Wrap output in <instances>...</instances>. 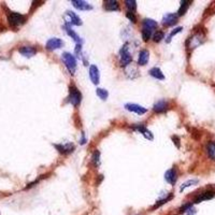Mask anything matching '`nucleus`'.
<instances>
[{
    "mask_svg": "<svg viewBox=\"0 0 215 215\" xmlns=\"http://www.w3.org/2000/svg\"><path fill=\"white\" fill-rule=\"evenodd\" d=\"M92 161L96 167H99V165H100V153H99V151L94 152V154L92 156Z\"/></svg>",
    "mask_w": 215,
    "mask_h": 215,
    "instance_id": "a878e982",
    "label": "nucleus"
},
{
    "mask_svg": "<svg viewBox=\"0 0 215 215\" xmlns=\"http://www.w3.org/2000/svg\"><path fill=\"white\" fill-rule=\"evenodd\" d=\"M19 52L25 57H32L34 55H36L37 50L32 46H22L21 49L19 50Z\"/></svg>",
    "mask_w": 215,
    "mask_h": 215,
    "instance_id": "2eb2a0df",
    "label": "nucleus"
},
{
    "mask_svg": "<svg viewBox=\"0 0 215 215\" xmlns=\"http://www.w3.org/2000/svg\"><path fill=\"white\" fill-rule=\"evenodd\" d=\"M214 195L215 194L213 191H204V193L200 194L196 199H195V203H199V202H202L204 200H210V199L213 198Z\"/></svg>",
    "mask_w": 215,
    "mask_h": 215,
    "instance_id": "f3484780",
    "label": "nucleus"
},
{
    "mask_svg": "<svg viewBox=\"0 0 215 215\" xmlns=\"http://www.w3.org/2000/svg\"><path fill=\"white\" fill-rule=\"evenodd\" d=\"M126 3V7H127L128 9V12H135L136 9H137V2L135 0H127V1H125Z\"/></svg>",
    "mask_w": 215,
    "mask_h": 215,
    "instance_id": "393cba45",
    "label": "nucleus"
},
{
    "mask_svg": "<svg viewBox=\"0 0 215 215\" xmlns=\"http://www.w3.org/2000/svg\"><path fill=\"white\" fill-rule=\"evenodd\" d=\"M178 14L173 13H168L163 17V25L164 26H172L178 22Z\"/></svg>",
    "mask_w": 215,
    "mask_h": 215,
    "instance_id": "9b49d317",
    "label": "nucleus"
},
{
    "mask_svg": "<svg viewBox=\"0 0 215 215\" xmlns=\"http://www.w3.org/2000/svg\"><path fill=\"white\" fill-rule=\"evenodd\" d=\"M120 55H121V65L124 66V67H125V66H128L131 62V60H132V57H131L130 53H129V51H128L127 44H125L122 47V50H121V52H120Z\"/></svg>",
    "mask_w": 215,
    "mask_h": 215,
    "instance_id": "20e7f679",
    "label": "nucleus"
},
{
    "mask_svg": "<svg viewBox=\"0 0 215 215\" xmlns=\"http://www.w3.org/2000/svg\"><path fill=\"white\" fill-rule=\"evenodd\" d=\"M89 78L94 84H98V83H99L100 73H99V69L97 68V66L92 65L89 67Z\"/></svg>",
    "mask_w": 215,
    "mask_h": 215,
    "instance_id": "9d476101",
    "label": "nucleus"
},
{
    "mask_svg": "<svg viewBox=\"0 0 215 215\" xmlns=\"http://www.w3.org/2000/svg\"><path fill=\"white\" fill-rule=\"evenodd\" d=\"M176 179H178V173L175 169H170L165 173V180L171 185H174L176 183Z\"/></svg>",
    "mask_w": 215,
    "mask_h": 215,
    "instance_id": "f8f14e48",
    "label": "nucleus"
},
{
    "mask_svg": "<svg viewBox=\"0 0 215 215\" xmlns=\"http://www.w3.org/2000/svg\"><path fill=\"white\" fill-rule=\"evenodd\" d=\"M189 3H191V1H187V0H184V1H181V8H180L179 10V16H182V15H184L186 13L187 9H188L189 7Z\"/></svg>",
    "mask_w": 215,
    "mask_h": 215,
    "instance_id": "5701e85b",
    "label": "nucleus"
},
{
    "mask_svg": "<svg viewBox=\"0 0 215 215\" xmlns=\"http://www.w3.org/2000/svg\"><path fill=\"white\" fill-rule=\"evenodd\" d=\"M172 139H173V141L174 140H175V144H176V146H178V148H180V143H179V139L178 138H176V137H173V138H172Z\"/></svg>",
    "mask_w": 215,
    "mask_h": 215,
    "instance_id": "473e14b6",
    "label": "nucleus"
},
{
    "mask_svg": "<svg viewBox=\"0 0 215 215\" xmlns=\"http://www.w3.org/2000/svg\"><path fill=\"white\" fill-rule=\"evenodd\" d=\"M148 58H150V53L146 50H142L139 53V57H138V65L139 66H145L148 62Z\"/></svg>",
    "mask_w": 215,
    "mask_h": 215,
    "instance_id": "4468645a",
    "label": "nucleus"
},
{
    "mask_svg": "<svg viewBox=\"0 0 215 215\" xmlns=\"http://www.w3.org/2000/svg\"><path fill=\"white\" fill-rule=\"evenodd\" d=\"M157 28V22H155L152 19H145L142 22V29L144 30H148V31L153 32L154 29Z\"/></svg>",
    "mask_w": 215,
    "mask_h": 215,
    "instance_id": "ddd939ff",
    "label": "nucleus"
},
{
    "mask_svg": "<svg viewBox=\"0 0 215 215\" xmlns=\"http://www.w3.org/2000/svg\"><path fill=\"white\" fill-rule=\"evenodd\" d=\"M197 183H198V180H189V181L185 182V183H184L183 185L181 186V188H180V191H183L184 189L186 188V187H189V186L196 185Z\"/></svg>",
    "mask_w": 215,
    "mask_h": 215,
    "instance_id": "bb28decb",
    "label": "nucleus"
},
{
    "mask_svg": "<svg viewBox=\"0 0 215 215\" xmlns=\"http://www.w3.org/2000/svg\"><path fill=\"white\" fill-rule=\"evenodd\" d=\"M191 203H186V204H184V206L181 207L180 212L183 213V212H186V211H188V210H191Z\"/></svg>",
    "mask_w": 215,
    "mask_h": 215,
    "instance_id": "7c9ffc66",
    "label": "nucleus"
},
{
    "mask_svg": "<svg viewBox=\"0 0 215 215\" xmlns=\"http://www.w3.org/2000/svg\"><path fill=\"white\" fill-rule=\"evenodd\" d=\"M8 22L12 27H19L26 22V17L16 12H10L8 13Z\"/></svg>",
    "mask_w": 215,
    "mask_h": 215,
    "instance_id": "f03ea898",
    "label": "nucleus"
},
{
    "mask_svg": "<svg viewBox=\"0 0 215 215\" xmlns=\"http://www.w3.org/2000/svg\"><path fill=\"white\" fill-rule=\"evenodd\" d=\"M105 9L108 11H118L120 6H118V2L115 0H107L105 1Z\"/></svg>",
    "mask_w": 215,
    "mask_h": 215,
    "instance_id": "a211bd4d",
    "label": "nucleus"
},
{
    "mask_svg": "<svg viewBox=\"0 0 215 215\" xmlns=\"http://www.w3.org/2000/svg\"><path fill=\"white\" fill-rule=\"evenodd\" d=\"M62 45H64L62 40L58 39V38H52V39H50L46 42V49L49 51H54V50L60 49Z\"/></svg>",
    "mask_w": 215,
    "mask_h": 215,
    "instance_id": "0eeeda50",
    "label": "nucleus"
},
{
    "mask_svg": "<svg viewBox=\"0 0 215 215\" xmlns=\"http://www.w3.org/2000/svg\"><path fill=\"white\" fill-rule=\"evenodd\" d=\"M96 94H97V96L100 98L101 100H105L109 97L108 90L102 89V88H97V89H96Z\"/></svg>",
    "mask_w": 215,
    "mask_h": 215,
    "instance_id": "b1692460",
    "label": "nucleus"
},
{
    "mask_svg": "<svg viewBox=\"0 0 215 215\" xmlns=\"http://www.w3.org/2000/svg\"><path fill=\"white\" fill-rule=\"evenodd\" d=\"M182 29H183V28H182V27H178V28H175V29L173 30V31H171V34L169 35L168 38H167V42H168V43L170 42V41H171V39H172V37H173V36H175L176 34H179V32L181 31Z\"/></svg>",
    "mask_w": 215,
    "mask_h": 215,
    "instance_id": "c85d7f7f",
    "label": "nucleus"
},
{
    "mask_svg": "<svg viewBox=\"0 0 215 215\" xmlns=\"http://www.w3.org/2000/svg\"><path fill=\"white\" fill-rule=\"evenodd\" d=\"M150 74L153 78L157 79V80H164V79H165V75H164V73L161 72V70L159 69V68H157V67L152 68V69L150 70Z\"/></svg>",
    "mask_w": 215,
    "mask_h": 215,
    "instance_id": "aec40b11",
    "label": "nucleus"
},
{
    "mask_svg": "<svg viewBox=\"0 0 215 215\" xmlns=\"http://www.w3.org/2000/svg\"><path fill=\"white\" fill-rule=\"evenodd\" d=\"M71 3L75 9L81 10V11H88V10L93 9V6H90L88 2L83 1V0H72Z\"/></svg>",
    "mask_w": 215,
    "mask_h": 215,
    "instance_id": "1a4fd4ad",
    "label": "nucleus"
},
{
    "mask_svg": "<svg viewBox=\"0 0 215 215\" xmlns=\"http://www.w3.org/2000/svg\"><path fill=\"white\" fill-rule=\"evenodd\" d=\"M62 59L65 62L66 68L68 69V71L71 73V74H74L75 69H77V59H75V57L73 56L71 53L66 52L62 54Z\"/></svg>",
    "mask_w": 215,
    "mask_h": 215,
    "instance_id": "f257e3e1",
    "label": "nucleus"
},
{
    "mask_svg": "<svg viewBox=\"0 0 215 215\" xmlns=\"http://www.w3.org/2000/svg\"><path fill=\"white\" fill-rule=\"evenodd\" d=\"M126 16H127L128 19H130V21L132 22V23H136L137 19H136V15H135V13H132V12H127V13H126Z\"/></svg>",
    "mask_w": 215,
    "mask_h": 215,
    "instance_id": "2f4dec72",
    "label": "nucleus"
},
{
    "mask_svg": "<svg viewBox=\"0 0 215 215\" xmlns=\"http://www.w3.org/2000/svg\"><path fill=\"white\" fill-rule=\"evenodd\" d=\"M132 129H133V130L139 131L140 133H142V135H143L144 137H145L146 139H148V140H153V139H154L153 133H152L151 131L145 127V126L142 125V124H138V125L133 126Z\"/></svg>",
    "mask_w": 215,
    "mask_h": 215,
    "instance_id": "6e6552de",
    "label": "nucleus"
},
{
    "mask_svg": "<svg viewBox=\"0 0 215 215\" xmlns=\"http://www.w3.org/2000/svg\"><path fill=\"white\" fill-rule=\"evenodd\" d=\"M69 101L74 107H78L82 101V94L75 86H70L69 88Z\"/></svg>",
    "mask_w": 215,
    "mask_h": 215,
    "instance_id": "7ed1b4c3",
    "label": "nucleus"
},
{
    "mask_svg": "<svg viewBox=\"0 0 215 215\" xmlns=\"http://www.w3.org/2000/svg\"><path fill=\"white\" fill-rule=\"evenodd\" d=\"M167 108H168V103H167L166 101H164V100H160V101H158V102H156L155 105H154L153 110L155 111L156 113H163V112H165V111L167 110Z\"/></svg>",
    "mask_w": 215,
    "mask_h": 215,
    "instance_id": "6ab92c4d",
    "label": "nucleus"
},
{
    "mask_svg": "<svg viewBox=\"0 0 215 215\" xmlns=\"http://www.w3.org/2000/svg\"><path fill=\"white\" fill-rule=\"evenodd\" d=\"M207 153L210 158L215 160V142H209L207 144Z\"/></svg>",
    "mask_w": 215,
    "mask_h": 215,
    "instance_id": "412c9836",
    "label": "nucleus"
},
{
    "mask_svg": "<svg viewBox=\"0 0 215 215\" xmlns=\"http://www.w3.org/2000/svg\"><path fill=\"white\" fill-rule=\"evenodd\" d=\"M66 31H67V34L69 35V36L71 37L72 39L74 40V41L78 43V44H80V45L82 44V42H83V41H82V39H81V38H80L79 36H78V35L75 34V32L73 31V30H72L71 28H70L69 26H67V27H66Z\"/></svg>",
    "mask_w": 215,
    "mask_h": 215,
    "instance_id": "4be33fe9",
    "label": "nucleus"
},
{
    "mask_svg": "<svg viewBox=\"0 0 215 215\" xmlns=\"http://www.w3.org/2000/svg\"><path fill=\"white\" fill-rule=\"evenodd\" d=\"M164 37H165V34H164L163 31H160V30H158L157 32H155V34H154L153 40L155 42H159V41H161V40L164 39Z\"/></svg>",
    "mask_w": 215,
    "mask_h": 215,
    "instance_id": "cd10ccee",
    "label": "nucleus"
},
{
    "mask_svg": "<svg viewBox=\"0 0 215 215\" xmlns=\"http://www.w3.org/2000/svg\"><path fill=\"white\" fill-rule=\"evenodd\" d=\"M125 108H126V110L136 113V114H139V115H142L144 113L148 112V109L142 107V105H137V103H127V105H125Z\"/></svg>",
    "mask_w": 215,
    "mask_h": 215,
    "instance_id": "39448f33",
    "label": "nucleus"
},
{
    "mask_svg": "<svg viewBox=\"0 0 215 215\" xmlns=\"http://www.w3.org/2000/svg\"><path fill=\"white\" fill-rule=\"evenodd\" d=\"M55 148H57L58 151H59V153L62 154H68V153H71L73 151V148H74V146H73V144L71 143H68V144H55Z\"/></svg>",
    "mask_w": 215,
    "mask_h": 215,
    "instance_id": "dca6fc26",
    "label": "nucleus"
},
{
    "mask_svg": "<svg viewBox=\"0 0 215 215\" xmlns=\"http://www.w3.org/2000/svg\"><path fill=\"white\" fill-rule=\"evenodd\" d=\"M65 17L67 19L68 26H69V25H75V26H80V25H82V21H81V19L74 13V12L68 11L67 13H66Z\"/></svg>",
    "mask_w": 215,
    "mask_h": 215,
    "instance_id": "423d86ee",
    "label": "nucleus"
},
{
    "mask_svg": "<svg viewBox=\"0 0 215 215\" xmlns=\"http://www.w3.org/2000/svg\"><path fill=\"white\" fill-rule=\"evenodd\" d=\"M171 198H172V195H170V196H169L168 198H165V199H163V200L158 201L157 203H156L155 206H154V208H153V209H156V208H158V207H160L161 204H165V203H167V202H168L169 200H170Z\"/></svg>",
    "mask_w": 215,
    "mask_h": 215,
    "instance_id": "c756f323",
    "label": "nucleus"
}]
</instances>
